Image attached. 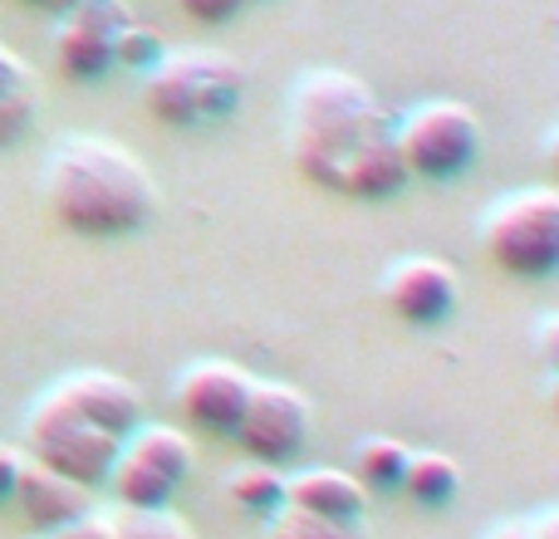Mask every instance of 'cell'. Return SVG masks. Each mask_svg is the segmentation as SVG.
<instances>
[{"label":"cell","mask_w":559,"mask_h":539,"mask_svg":"<svg viewBox=\"0 0 559 539\" xmlns=\"http://www.w3.org/2000/svg\"><path fill=\"white\" fill-rule=\"evenodd\" d=\"M35 123V88H15V94H0V147L20 143Z\"/></svg>","instance_id":"21"},{"label":"cell","mask_w":559,"mask_h":539,"mask_svg":"<svg viewBox=\"0 0 559 539\" xmlns=\"http://www.w3.org/2000/svg\"><path fill=\"white\" fill-rule=\"evenodd\" d=\"M20 462H25V452H20V446H0V501H10V491H15Z\"/></svg>","instance_id":"25"},{"label":"cell","mask_w":559,"mask_h":539,"mask_svg":"<svg viewBox=\"0 0 559 539\" xmlns=\"http://www.w3.org/2000/svg\"><path fill=\"white\" fill-rule=\"evenodd\" d=\"M271 539H364V530H348V525L319 520V515H305L295 505H280L271 515Z\"/></svg>","instance_id":"20"},{"label":"cell","mask_w":559,"mask_h":539,"mask_svg":"<svg viewBox=\"0 0 559 539\" xmlns=\"http://www.w3.org/2000/svg\"><path fill=\"white\" fill-rule=\"evenodd\" d=\"M481 245L511 279H550L559 270V192L521 187L491 202L481 216Z\"/></svg>","instance_id":"4"},{"label":"cell","mask_w":559,"mask_h":539,"mask_svg":"<svg viewBox=\"0 0 559 539\" xmlns=\"http://www.w3.org/2000/svg\"><path fill=\"white\" fill-rule=\"evenodd\" d=\"M192 466H197L192 436H187L182 427L147 422L143 417V422L118 442L108 486H114L123 511H157V505H173V495L187 486Z\"/></svg>","instance_id":"7"},{"label":"cell","mask_w":559,"mask_h":539,"mask_svg":"<svg viewBox=\"0 0 559 539\" xmlns=\"http://www.w3.org/2000/svg\"><path fill=\"white\" fill-rule=\"evenodd\" d=\"M25 5H35V10H49V15H55V10H59V0H25Z\"/></svg>","instance_id":"29"},{"label":"cell","mask_w":559,"mask_h":539,"mask_svg":"<svg viewBox=\"0 0 559 539\" xmlns=\"http://www.w3.org/2000/svg\"><path fill=\"white\" fill-rule=\"evenodd\" d=\"M285 505H295V511H305V515H319V520L348 525V530H364L368 491L344 466H309V471L285 476Z\"/></svg>","instance_id":"13"},{"label":"cell","mask_w":559,"mask_h":539,"mask_svg":"<svg viewBox=\"0 0 559 539\" xmlns=\"http://www.w3.org/2000/svg\"><path fill=\"white\" fill-rule=\"evenodd\" d=\"M20 452L29 462L49 466V471L69 476V481L88 486H108V471H114V456H118V436L104 432L98 422H88L84 412L64 403L59 393H39V403L25 412V446Z\"/></svg>","instance_id":"5"},{"label":"cell","mask_w":559,"mask_h":539,"mask_svg":"<svg viewBox=\"0 0 559 539\" xmlns=\"http://www.w3.org/2000/svg\"><path fill=\"white\" fill-rule=\"evenodd\" d=\"M177 10H182L192 25H231L246 10V0H177Z\"/></svg>","instance_id":"22"},{"label":"cell","mask_w":559,"mask_h":539,"mask_svg":"<svg viewBox=\"0 0 559 539\" xmlns=\"http://www.w3.org/2000/svg\"><path fill=\"white\" fill-rule=\"evenodd\" d=\"M133 20V5H88V10H59L49 45H55V64L74 84H98L114 74V45L118 29Z\"/></svg>","instance_id":"10"},{"label":"cell","mask_w":559,"mask_h":539,"mask_svg":"<svg viewBox=\"0 0 559 539\" xmlns=\"http://www.w3.org/2000/svg\"><path fill=\"white\" fill-rule=\"evenodd\" d=\"M383 304L413 328L447 324L462 304V275L437 255H407L383 270Z\"/></svg>","instance_id":"11"},{"label":"cell","mask_w":559,"mask_h":539,"mask_svg":"<svg viewBox=\"0 0 559 539\" xmlns=\"http://www.w3.org/2000/svg\"><path fill=\"white\" fill-rule=\"evenodd\" d=\"M246 69L222 49H177L143 74V108L163 128H212L241 108Z\"/></svg>","instance_id":"3"},{"label":"cell","mask_w":559,"mask_h":539,"mask_svg":"<svg viewBox=\"0 0 559 539\" xmlns=\"http://www.w3.org/2000/svg\"><path fill=\"white\" fill-rule=\"evenodd\" d=\"M49 393H59L74 412H84L88 422H98L104 432H114L118 442H123V436L147 417L143 387L128 383L123 373H104V368H84V373L59 378Z\"/></svg>","instance_id":"12"},{"label":"cell","mask_w":559,"mask_h":539,"mask_svg":"<svg viewBox=\"0 0 559 539\" xmlns=\"http://www.w3.org/2000/svg\"><path fill=\"white\" fill-rule=\"evenodd\" d=\"M246 5H261V0H246Z\"/></svg>","instance_id":"31"},{"label":"cell","mask_w":559,"mask_h":539,"mask_svg":"<svg viewBox=\"0 0 559 539\" xmlns=\"http://www.w3.org/2000/svg\"><path fill=\"white\" fill-rule=\"evenodd\" d=\"M15 88H35V74H29V64L15 49L0 45V94H15Z\"/></svg>","instance_id":"24"},{"label":"cell","mask_w":559,"mask_h":539,"mask_svg":"<svg viewBox=\"0 0 559 539\" xmlns=\"http://www.w3.org/2000/svg\"><path fill=\"white\" fill-rule=\"evenodd\" d=\"M88 486H79V481H69V476H59V471H49V466H39V462H20V476H15V491H10V501L25 511V520L35 525L39 535H55L59 525H69V520H79L84 511H94L88 505Z\"/></svg>","instance_id":"14"},{"label":"cell","mask_w":559,"mask_h":539,"mask_svg":"<svg viewBox=\"0 0 559 539\" xmlns=\"http://www.w3.org/2000/svg\"><path fill=\"white\" fill-rule=\"evenodd\" d=\"M531 539H559V511L555 505H545V511L531 520Z\"/></svg>","instance_id":"27"},{"label":"cell","mask_w":559,"mask_h":539,"mask_svg":"<svg viewBox=\"0 0 559 539\" xmlns=\"http://www.w3.org/2000/svg\"><path fill=\"white\" fill-rule=\"evenodd\" d=\"M35 539H55V535H35Z\"/></svg>","instance_id":"30"},{"label":"cell","mask_w":559,"mask_h":539,"mask_svg":"<svg viewBox=\"0 0 559 539\" xmlns=\"http://www.w3.org/2000/svg\"><path fill=\"white\" fill-rule=\"evenodd\" d=\"M45 206L84 241H123L157 216V182L114 137H64L45 163Z\"/></svg>","instance_id":"1"},{"label":"cell","mask_w":559,"mask_h":539,"mask_svg":"<svg viewBox=\"0 0 559 539\" xmlns=\"http://www.w3.org/2000/svg\"><path fill=\"white\" fill-rule=\"evenodd\" d=\"M407 446L397 436H364L354 446V476L364 491H397L407 471Z\"/></svg>","instance_id":"17"},{"label":"cell","mask_w":559,"mask_h":539,"mask_svg":"<svg viewBox=\"0 0 559 539\" xmlns=\"http://www.w3.org/2000/svg\"><path fill=\"white\" fill-rule=\"evenodd\" d=\"M397 118L383 108V98L348 69H309L295 79L289 94V163L319 192L344 187L348 167L368 153L373 143L393 137Z\"/></svg>","instance_id":"2"},{"label":"cell","mask_w":559,"mask_h":539,"mask_svg":"<svg viewBox=\"0 0 559 539\" xmlns=\"http://www.w3.org/2000/svg\"><path fill=\"white\" fill-rule=\"evenodd\" d=\"M163 55H167V45H163V35H157L153 25H138V20H128V25L118 29L114 69H138V74H147V69H153Z\"/></svg>","instance_id":"19"},{"label":"cell","mask_w":559,"mask_h":539,"mask_svg":"<svg viewBox=\"0 0 559 539\" xmlns=\"http://www.w3.org/2000/svg\"><path fill=\"white\" fill-rule=\"evenodd\" d=\"M226 495L241 505L246 515H271L285 505V466H271V462H251L246 456L231 476H226Z\"/></svg>","instance_id":"16"},{"label":"cell","mask_w":559,"mask_h":539,"mask_svg":"<svg viewBox=\"0 0 559 539\" xmlns=\"http://www.w3.org/2000/svg\"><path fill=\"white\" fill-rule=\"evenodd\" d=\"M55 539H118L114 511H84V515H79V520L59 525Z\"/></svg>","instance_id":"23"},{"label":"cell","mask_w":559,"mask_h":539,"mask_svg":"<svg viewBox=\"0 0 559 539\" xmlns=\"http://www.w3.org/2000/svg\"><path fill=\"white\" fill-rule=\"evenodd\" d=\"M255 378L241 363H226V358H197L177 373L173 397L177 412L206 436H236L246 403H251Z\"/></svg>","instance_id":"9"},{"label":"cell","mask_w":559,"mask_h":539,"mask_svg":"<svg viewBox=\"0 0 559 539\" xmlns=\"http://www.w3.org/2000/svg\"><path fill=\"white\" fill-rule=\"evenodd\" d=\"M486 539H531V520H501Z\"/></svg>","instance_id":"28"},{"label":"cell","mask_w":559,"mask_h":539,"mask_svg":"<svg viewBox=\"0 0 559 539\" xmlns=\"http://www.w3.org/2000/svg\"><path fill=\"white\" fill-rule=\"evenodd\" d=\"M559 314H545V324H540V363H545V373L555 378V358H559Z\"/></svg>","instance_id":"26"},{"label":"cell","mask_w":559,"mask_h":539,"mask_svg":"<svg viewBox=\"0 0 559 539\" xmlns=\"http://www.w3.org/2000/svg\"><path fill=\"white\" fill-rule=\"evenodd\" d=\"M397 491H403L407 501L427 505V511H442V505H452L456 491H462V466L442 452H413Z\"/></svg>","instance_id":"15"},{"label":"cell","mask_w":559,"mask_h":539,"mask_svg":"<svg viewBox=\"0 0 559 539\" xmlns=\"http://www.w3.org/2000/svg\"><path fill=\"white\" fill-rule=\"evenodd\" d=\"M118 539H197L192 525L182 515H173V505H157V511H118L114 515Z\"/></svg>","instance_id":"18"},{"label":"cell","mask_w":559,"mask_h":539,"mask_svg":"<svg viewBox=\"0 0 559 539\" xmlns=\"http://www.w3.org/2000/svg\"><path fill=\"white\" fill-rule=\"evenodd\" d=\"M309 427H314V407H309V397L299 387L275 383V378H255L251 403H246L231 442H241V452L251 462L289 466L309 446Z\"/></svg>","instance_id":"8"},{"label":"cell","mask_w":559,"mask_h":539,"mask_svg":"<svg viewBox=\"0 0 559 539\" xmlns=\"http://www.w3.org/2000/svg\"><path fill=\"white\" fill-rule=\"evenodd\" d=\"M393 137L407 177H423V182H456L481 157V118L472 104H456V98H427L407 108L393 123Z\"/></svg>","instance_id":"6"}]
</instances>
